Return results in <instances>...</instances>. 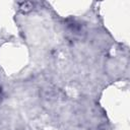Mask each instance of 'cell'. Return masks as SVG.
Segmentation results:
<instances>
[{"instance_id":"1","label":"cell","mask_w":130,"mask_h":130,"mask_svg":"<svg viewBox=\"0 0 130 130\" xmlns=\"http://www.w3.org/2000/svg\"><path fill=\"white\" fill-rule=\"evenodd\" d=\"M0 93H1V90H0Z\"/></svg>"}]
</instances>
